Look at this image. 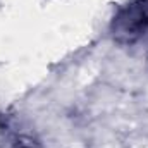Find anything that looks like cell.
<instances>
[{"label": "cell", "instance_id": "cell-1", "mask_svg": "<svg viewBox=\"0 0 148 148\" xmlns=\"http://www.w3.org/2000/svg\"><path fill=\"white\" fill-rule=\"evenodd\" d=\"M148 29V3L134 0L127 3L114 19L112 31L117 41L133 43Z\"/></svg>", "mask_w": 148, "mask_h": 148}, {"label": "cell", "instance_id": "cell-2", "mask_svg": "<svg viewBox=\"0 0 148 148\" xmlns=\"http://www.w3.org/2000/svg\"><path fill=\"white\" fill-rule=\"evenodd\" d=\"M10 148H36V141L28 136H19L12 141Z\"/></svg>", "mask_w": 148, "mask_h": 148}]
</instances>
